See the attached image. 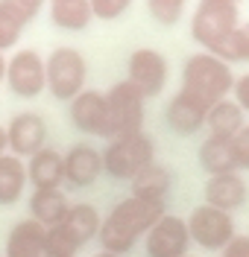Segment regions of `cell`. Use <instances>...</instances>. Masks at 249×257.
Here are the masks:
<instances>
[{
    "mask_svg": "<svg viewBox=\"0 0 249 257\" xmlns=\"http://www.w3.org/2000/svg\"><path fill=\"white\" fill-rule=\"evenodd\" d=\"M44 73H47V88L56 99L70 102L76 94L85 91L88 79V62L76 47H56L44 59Z\"/></svg>",
    "mask_w": 249,
    "mask_h": 257,
    "instance_id": "cell-7",
    "label": "cell"
},
{
    "mask_svg": "<svg viewBox=\"0 0 249 257\" xmlns=\"http://www.w3.org/2000/svg\"><path fill=\"white\" fill-rule=\"evenodd\" d=\"M232 152H234V164H237V173L249 170V123L232 138Z\"/></svg>",
    "mask_w": 249,
    "mask_h": 257,
    "instance_id": "cell-28",
    "label": "cell"
},
{
    "mask_svg": "<svg viewBox=\"0 0 249 257\" xmlns=\"http://www.w3.org/2000/svg\"><path fill=\"white\" fill-rule=\"evenodd\" d=\"M6 85L15 96L33 99L47 88V73H44V59L35 50L24 47L6 59Z\"/></svg>",
    "mask_w": 249,
    "mask_h": 257,
    "instance_id": "cell-10",
    "label": "cell"
},
{
    "mask_svg": "<svg viewBox=\"0 0 249 257\" xmlns=\"http://www.w3.org/2000/svg\"><path fill=\"white\" fill-rule=\"evenodd\" d=\"M6 144L15 158H33L47 146V123L35 111H21L6 126Z\"/></svg>",
    "mask_w": 249,
    "mask_h": 257,
    "instance_id": "cell-12",
    "label": "cell"
},
{
    "mask_svg": "<svg viewBox=\"0 0 249 257\" xmlns=\"http://www.w3.org/2000/svg\"><path fill=\"white\" fill-rule=\"evenodd\" d=\"M205 114H208V108L202 102H197L194 96L179 91L167 102V126L176 135L188 138V135H197L199 128H205Z\"/></svg>",
    "mask_w": 249,
    "mask_h": 257,
    "instance_id": "cell-18",
    "label": "cell"
},
{
    "mask_svg": "<svg viewBox=\"0 0 249 257\" xmlns=\"http://www.w3.org/2000/svg\"><path fill=\"white\" fill-rule=\"evenodd\" d=\"M91 18L97 21H117L126 15V9L132 6V0H88Z\"/></svg>",
    "mask_w": 249,
    "mask_h": 257,
    "instance_id": "cell-27",
    "label": "cell"
},
{
    "mask_svg": "<svg viewBox=\"0 0 249 257\" xmlns=\"http://www.w3.org/2000/svg\"><path fill=\"white\" fill-rule=\"evenodd\" d=\"M103 173V155L91 144H73L65 152V181L73 187H91Z\"/></svg>",
    "mask_w": 249,
    "mask_h": 257,
    "instance_id": "cell-13",
    "label": "cell"
},
{
    "mask_svg": "<svg viewBox=\"0 0 249 257\" xmlns=\"http://www.w3.org/2000/svg\"><path fill=\"white\" fill-rule=\"evenodd\" d=\"M129 187L135 199H147V202H164L170 187H173V173L167 170L164 164H158V161H152L149 167H144L138 176L129 181Z\"/></svg>",
    "mask_w": 249,
    "mask_h": 257,
    "instance_id": "cell-19",
    "label": "cell"
},
{
    "mask_svg": "<svg viewBox=\"0 0 249 257\" xmlns=\"http://www.w3.org/2000/svg\"><path fill=\"white\" fill-rule=\"evenodd\" d=\"M185 222H188L191 242H197L199 248H205V251H223L232 242V237L237 234L232 213L217 210L211 205H197Z\"/></svg>",
    "mask_w": 249,
    "mask_h": 257,
    "instance_id": "cell-8",
    "label": "cell"
},
{
    "mask_svg": "<svg viewBox=\"0 0 249 257\" xmlns=\"http://www.w3.org/2000/svg\"><path fill=\"white\" fill-rule=\"evenodd\" d=\"M217 257H249V234H234L232 242Z\"/></svg>",
    "mask_w": 249,
    "mask_h": 257,
    "instance_id": "cell-30",
    "label": "cell"
},
{
    "mask_svg": "<svg viewBox=\"0 0 249 257\" xmlns=\"http://www.w3.org/2000/svg\"><path fill=\"white\" fill-rule=\"evenodd\" d=\"M6 149H9V144H6V126H0V155H6Z\"/></svg>",
    "mask_w": 249,
    "mask_h": 257,
    "instance_id": "cell-32",
    "label": "cell"
},
{
    "mask_svg": "<svg viewBox=\"0 0 249 257\" xmlns=\"http://www.w3.org/2000/svg\"><path fill=\"white\" fill-rule=\"evenodd\" d=\"M70 123L85 132V135H100L103 138V126H106V94L85 88L82 94L70 99Z\"/></svg>",
    "mask_w": 249,
    "mask_h": 257,
    "instance_id": "cell-15",
    "label": "cell"
},
{
    "mask_svg": "<svg viewBox=\"0 0 249 257\" xmlns=\"http://www.w3.org/2000/svg\"><path fill=\"white\" fill-rule=\"evenodd\" d=\"M199 167L208 173V176H226V173H237V164H234V152H232V141L226 138H205L199 144Z\"/></svg>",
    "mask_w": 249,
    "mask_h": 257,
    "instance_id": "cell-22",
    "label": "cell"
},
{
    "mask_svg": "<svg viewBox=\"0 0 249 257\" xmlns=\"http://www.w3.org/2000/svg\"><path fill=\"white\" fill-rule=\"evenodd\" d=\"M164 213H167L164 202H147V199H135V196L120 199L100 225L97 240L103 245V251L126 257L138 245V240L147 237V231Z\"/></svg>",
    "mask_w": 249,
    "mask_h": 257,
    "instance_id": "cell-1",
    "label": "cell"
},
{
    "mask_svg": "<svg viewBox=\"0 0 249 257\" xmlns=\"http://www.w3.org/2000/svg\"><path fill=\"white\" fill-rule=\"evenodd\" d=\"M12 3H15L18 9H21V12H24V15L30 18V21H33V18L38 15V9H41V6H44V0H12Z\"/></svg>",
    "mask_w": 249,
    "mask_h": 257,
    "instance_id": "cell-31",
    "label": "cell"
},
{
    "mask_svg": "<svg viewBox=\"0 0 249 257\" xmlns=\"http://www.w3.org/2000/svg\"><path fill=\"white\" fill-rule=\"evenodd\" d=\"M249 187L240 173H226V176H208L205 181V205H211L217 210L232 213L240 205H246Z\"/></svg>",
    "mask_w": 249,
    "mask_h": 257,
    "instance_id": "cell-14",
    "label": "cell"
},
{
    "mask_svg": "<svg viewBox=\"0 0 249 257\" xmlns=\"http://www.w3.org/2000/svg\"><path fill=\"white\" fill-rule=\"evenodd\" d=\"M240 24V9L229 6L223 0H199L191 18V35L205 53H217L223 41L237 30Z\"/></svg>",
    "mask_w": 249,
    "mask_h": 257,
    "instance_id": "cell-6",
    "label": "cell"
},
{
    "mask_svg": "<svg viewBox=\"0 0 249 257\" xmlns=\"http://www.w3.org/2000/svg\"><path fill=\"white\" fill-rule=\"evenodd\" d=\"M91 257H120V254H112V251H97V254H91Z\"/></svg>",
    "mask_w": 249,
    "mask_h": 257,
    "instance_id": "cell-34",
    "label": "cell"
},
{
    "mask_svg": "<svg viewBox=\"0 0 249 257\" xmlns=\"http://www.w3.org/2000/svg\"><path fill=\"white\" fill-rule=\"evenodd\" d=\"M214 56H220L226 64L249 62V21H240V24H237V30L223 41V47L217 50Z\"/></svg>",
    "mask_w": 249,
    "mask_h": 257,
    "instance_id": "cell-25",
    "label": "cell"
},
{
    "mask_svg": "<svg viewBox=\"0 0 249 257\" xmlns=\"http://www.w3.org/2000/svg\"><path fill=\"white\" fill-rule=\"evenodd\" d=\"M27 181L33 184V190H59V184L65 181V155L50 146L35 152L27 164Z\"/></svg>",
    "mask_w": 249,
    "mask_h": 257,
    "instance_id": "cell-17",
    "label": "cell"
},
{
    "mask_svg": "<svg viewBox=\"0 0 249 257\" xmlns=\"http://www.w3.org/2000/svg\"><path fill=\"white\" fill-rule=\"evenodd\" d=\"M27 187V164L24 158H15L12 152L0 155V208L15 205Z\"/></svg>",
    "mask_w": 249,
    "mask_h": 257,
    "instance_id": "cell-23",
    "label": "cell"
},
{
    "mask_svg": "<svg viewBox=\"0 0 249 257\" xmlns=\"http://www.w3.org/2000/svg\"><path fill=\"white\" fill-rule=\"evenodd\" d=\"M223 3H229V6H237V9H240V3H243V0H223Z\"/></svg>",
    "mask_w": 249,
    "mask_h": 257,
    "instance_id": "cell-35",
    "label": "cell"
},
{
    "mask_svg": "<svg viewBox=\"0 0 249 257\" xmlns=\"http://www.w3.org/2000/svg\"><path fill=\"white\" fill-rule=\"evenodd\" d=\"M188 248H191L188 222L173 213H164L144 237V254L147 257H185Z\"/></svg>",
    "mask_w": 249,
    "mask_h": 257,
    "instance_id": "cell-11",
    "label": "cell"
},
{
    "mask_svg": "<svg viewBox=\"0 0 249 257\" xmlns=\"http://www.w3.org/2000/svg\"><path fill=\"white\" fill-rule=\"evenodd\" d=\"M185 6H188V0H147L149 15L155 18L158 24H164V27H173L182 18Z\"/></svg>",
    "mask_w": 249,
    "mask_h": 257,
    "instance_id": "cell-26",
    "label": "cell"
},
{
    "mask_svg": "<svg viewBox=\"0 0 249 257\" xmlns=\"http://www.w3.org/2000/svg\"><path fill=\"white\" fill-rule=\"evenodd\" d=\"M232 99L240 105V108H243V114H249V73H243V76H234Z\"/></svg>",
    "mask_w": 249,
    "mask_h": 257,
    "instance_id": "cell-29",
    "label": "cell"
},
{
    "mask_svg": "<svg viewBox=\"0 0 249 257\" xmlns=\"http://www.w3.org/2000/svg\"><path fill=\"white\" fill-rule=\"evenodd\" d=\"M232 85H234L232 64H226L220 56L199 50V53L185 59L182 88L179 91L188 96H194L205 108H211L214 102L226 99V96L232 94Z\"/></svg>",
    "mask_w": 249,
    "mask_h": 257,
    "instance_id": "cell-2",
    "label": "cell"
},
{
    "mask_svg": "<svg viewBox=\"0 0 249 257\" xmlns=\"http://www.w3.org/2000/svg\"><path fill=\"white\" fill-rule=\"evenodd\" d=\"M6 79V56L0 53V82Z\"/></svg>",
    "mask_w": 249,
    "mask_h": 257,
    "instance_id": "cell-33",
    "label": "cell"
},
{
    "mask_svg": "<svg viewBox=\"0 0 249 257\" xmlns=\"http://www.w3.org/2000/svg\"><path fill=\"white\" fill-rule=\"evenodd\" d=\"M100 155H103V170L112 178L132 181L144 167H149L155 161V144H152V138L147 132H135V135H126V138L109 141Z\"/></svg>",
    "mask_w": 249,
    "mask_h": 257,
    "instance_id": "cell-4",
    "label": "cell"
},
{
    "mask_svg": "<svg viewBox=\"0 0 249 257\" xmlns=\"http://www.w3.org/2000/svg\"><path fill=\"white\" fill-rule=\"evenodd\" d=\"M27 24H30V18L24 15L12 0H0V53L9 50L21 38Z\"/></svg>",
    "mask_w": 249,
    "mask_h": 257,
    "instance_id": "cell-24",
    "label": "cell"
},
{
    "mask_svg": "<svg viewBox=\"0 0 249 257\" xmlns=\"http://www.w3.org/2000/svg\"><path fill=\"white\" fill-rule=\"evenodd\" d=\"M144 96L141 91L129 85V82H117L106 91V126H103V138L115 141V138H126L135 132H144Z\"/></svg>",
    "mask_w": 249,
    "mask_h": 257,
    "instance_id": "cell-5",
    "label": "cell"
},
{
    "mask_svg": "<svg viewBox=\"0 0 249 257\" xmlns=\"http://www.w3.org/2000/svg\"><path fill=\"white\" fill-rule=\"evenodd\" d=\"M3 257H47V228L30 216L15 222L6 237V254Z\"/></svg>",
    "mask_w": 249,
    "mask_h": 257,
    "instance_id": "cell-16",
    "label": "cell"
},
{
    "mask_svg": "<svg viewBox=\"0 0 249 257\" xmlns=\"http://www.w3.org/2000/svg\"><path fill=\"white\" fill-rule=\"evenodd\" d=\"M0 257H3V254H0Z\"/></svg>",
    "mask_w": 249,
    "mask_h": 257,
    "instance_id": "cell-37",
    "label": "cell"
},
{
    "mask_svg": "<svg viewBox=\"0 0 249 257\" xmlns=\"http://www.w3.org/2000/svg\"><path fill=\"white\" fill-rule=\"evenodd\" d=\"M243 126H246V114H243V108L234 102L232 96L214 102V105L208 108V114H205V128L211 132V138H226V141H232Z\"/></svg>",
    "mask_w": 249,
    "mask_h": 257,
    "instance_id": "cell-20",
    "label": "cell"
},
{
    "mask_svg": "<svg viewBox=\"0 0 249 257\" xmlns=\"http://www.w3.org/2000/svg\"><path fill=\"white\" fill-rule=\"evenodd\" d=\"M100 225H103V216L94 205L88 202L70 205L65 219L47 228V257H76L82 245L97 240Z\"/></svg>",
    "mask_w": 249,
    "mask_h": 257,
    "instance_id": "cell-3",
    "label": "cell"
},
{
    "mask_svg": "<svg viewBox=\"0 0 249 257\" xmlns=\"http://www.w3.org/2000/svg\"><path fill=\"white\" fill-rule=\"evenodd\" d=\"M167 76H170L167 59L152 47H138L126 62V82L135 85L144 99L161 94L167 85Z\"/></svg>",
    "mask_w": 249,
    "mask_h": 257,
    "instance_id": "cell-9",
    "label": "cell"
},
{
    "mask_svg": "<svg viewBox=\"0 0 249 257\" xmlns=\"http://www.w3.org/2000/svg\"><path fill=\"white\" fill-rule=\"evenodd\" d=\"M67 208H70V202L62 193V187L59 190H33V196H30V219H35L44 228L62 222L67 216Z\"/></svg>",
    "mask_w": 249,
    "mask_h": 257,
    "instance_id": "cell-21",
    "label": "cell"
},
{
    "mask_svg": "<svg viewBox=\"0 0 249 257\" xmlns=\"http://www.w3.org/2000/svg\"><path fill=\"white\" fill-rule=\"evenodd\" d=\"M185 257H191V254H185Z\"/></svg>",
    "mask_w": 249,
    "mask_h": 257,
    "instance_id": "cell-36",
    "label": "cell"
}]
</instances>
